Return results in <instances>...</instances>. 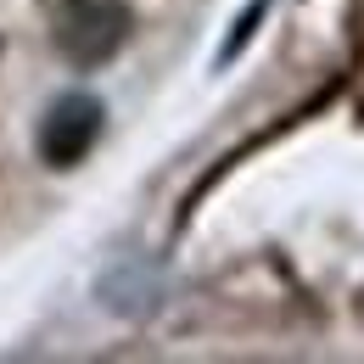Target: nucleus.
Listing matches in <instances>:
<instances>
[{
	"mask_svg": "<svg viewBox=\"0 0 364 364\" xmlns=\"http://www.w3.org/2000/svg\"><path fill=\"white\" fill-rule=\"evenodd\" d=\"M264 11H269V0H252V6H247V11H241V17H235V34H230V46L219 50V62H230V56H235V50L247 46V40H252V28H258V17H264Z\"/></svg>",
	"mask_w": 364,
	"mask_h": 364,
	"instance_id": "nucleus-4",
	"label": "nucleus"
},
{
	"mask_svg": "<svg viewBox=\"0 0 364 364\" xmlns=\"http://www.w3.org/2000/svg\"><path fill=\"white\" fill-rule=\"evenodd\" d=\"M101 118H107V107L95 101L90 90H68L56 95L46 107V118H40V163L46 168H73V163H85L90 157V146L101 140Z\"/></svg>",
	"mask_w": 364,
	"mask_h": 364,
	"instance_id": "nucleus-2",
	"label": "nucleus"
},
{
	"mask_svg": "<svg viewBox=\"0 0 364 364\" xmlns=\"http://www.w3.org/2000/svg\"><path fill=\"white\" fill-rule=\"evenodd\" d=\"M129 40V6L124 0H62L56 11V50L73 68H101Z\"/></svg>",
	"mask_w": 364,
	"mask_h": 364,
	"instance_id": "nucleus-1",
	"label": "nucleus"
},
{
	"mask_svg": "<svg viewBox=\"0 0 364 364\" xmlns=\"http://www.w3.org/2000/svg\"><path fill=\"white\" fill-rule=\"evenodd\" d=\"M101 303H107L112 314H146V309H157V303H163V280L151 274V264L124 258L118 269L101 274Z\"/></svg>",
	"mask_w": 364,
	"mask_h": 364,
	"instance_id": "nucleus-3",
	"label": "nucleus"
}]
</instances>
